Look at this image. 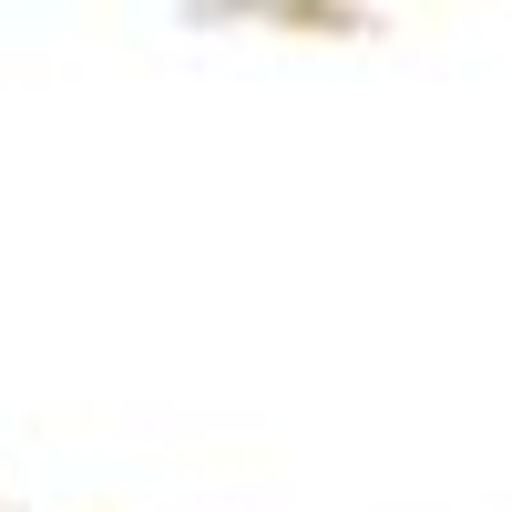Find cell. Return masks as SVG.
<instances>
[{"instance_id":"obj_1","label":"cell","mask_w":512,"mask_h":512,"mask_svg":"<svg viewBox=\"0 0 512 512\" xmlns=\"http://www.w3.org/2000/svg\"><path fill=\"white\" fill-rule=\"evenodd\" d=\"M185 11L205 21V31H226V21H267V31H297V41H328V31H369V11L359 0H185Z\"/></svg>"}]
</instances>
